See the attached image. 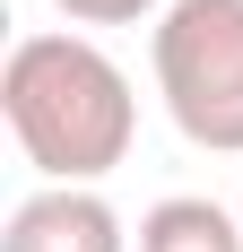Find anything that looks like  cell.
<instances>
[{
    "label": "cell",
    "instance_id": "4",
    "mask_svg": "<svg viewBox=\"0 0 243 252\" xmlns=\"http://www.w3.org/2000/svg\"><path fill=\"white\" fill-rule=\"evenodd\" d=\"M139 252H243V218L200 191H174L139 218Z\"/></svg>",
    "mask_w": 243,
    "mask_h": 252
},
{
    "label": "cell",
    "instance_id": "3",
    "mask_svg": "<svg viewBox=\"0 0 243 252\" xmlns=\"http://www.w3.org/2000/svg\"><path fill=\"white\" fill-rule=\"evenodd\" d=\"M0 252H130V235L96 183H44L9 209Z\"/></svg>",
    "mask_w": 243,
    "mask_h": 252
},
{
    "label": "cell",
    "instance_id": "1",
    "mask_svg": "<svg viewBox=\"0 0 243 252\" xmlns=\"http://www.w3.org/2000/svg\"><path fill=\"white\" fill-rule=\"evenodd\" d=\"M0 113L44 183H104L139 139V96L87 35H18L0 61Z\"/></svg>",
    "mask_w": 243,
    "mask_h": 252
},
{
    "label": "cell",
    "instance_id": "5",
    "mask_svg": "<svg viewBox=\"0 0 243 252\" xmlns=\"http://www.w3.org/2000/svg\"><path fill=\"white\" fill-rule=\"evenodd\" d=\"M70 26H139V18H165V0H52Z\"/></svg>",
    "mask_w": 243,
    "mask_h": 252
},
{
    "label": "cell",
    "instance_id": "2",
    "mask_svg": "<svg viewBox=\"0 0 243 252\" xmlns=\"http://www.w3.org/2000/svg\"><path fill=\"white\" fill-rule=\"evenodd\" d=\"M148 61L174 130L209 157H243V0H165Z\"/></svg>",
    "mask_w": 243,
    "mask_h": 252
}]
</instances>
